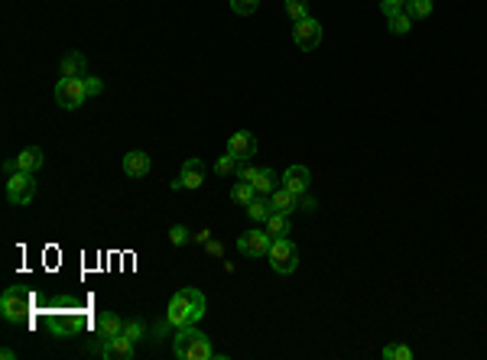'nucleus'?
<instances>
[{"mask_svg":"<svg viewBox=\"0 0 487 360\" xmlns=\"http://www.w3.org/2000/svg\"><path fill=\"white\" fill-rule=\"evenodd\" d=\"M124 334H127L134 344H140V341L147 338V325H143V321H127V325H124Z\"/></svg>","mask_w":487,"mask_h":360,"instance_id":"a878e982","label":"nucleus"},{"mask_svg":"<svg viewBox=\"0 0 487 360\" xmlns=\"http://www.w3.org/2000/svg\"><path fill=\"white\" fill-rule=\"evenodd\" d=\"M192 240H195V244H208V240H212V234H208V231H199V234H192Z\"/></svg>","mask_w":487,"mask_h":360,"instance_id":"2f4dec72","label":"nucleus"},{"mask_svg":"<svg viewBox=\"0 0 487 360\" xmlns=\"http://www.w3.org/2000/svg\"><path fill=\"white\" fill-rule=\"evenodd\" d=\"M137 354V344L127 338V334H117V338H107L104 348H101V357L104 360H130Z\"/></svg>","mask_w":487,"mask_h":360,"instance_id":"9d476101","label":"nucleus"},{"mask_svg":"<svg viewBox=\"0 0 487 360\" xmlns=\"http://www.w3.org/2000/svg\"><path fill=\"white\" fill-rule=\"evenodd\" d=\"M88 75V59L82 53H68L62 59V78H85Z\"/></svg>","mask_w":487,"mask_h":360,"instance_id":"f3484780","label":"nucleus"},{"mask_svg":"<svg viewBox=\"0 0 487 360\" xmlns=\"http://www.w3.org/2000/svg\"><path fill=\"white\" fill-rule=\"evenodd\" d=\"M231 3L234 13H241V17H247V13H254L257 7H260V0H228Z\"/></svg>","mask_w":487,"mask_h":360,"instance_id":"c85d7f7f","label":"nucleus"},{"mask_svg":"<svg viewBox=\"0 0 487 360\" xmlns=\"http://www.w3.org/2000/svg\"><path fill=\"white\" fill-rule=\"evenodd\" d=\"M270 205H273V211H279V214L302 211V195H293L286 185H279V189L270 195Z\"/></svg>","mask_w":487,"mask_h":360,"instance_id":"f8f14e48","label":"nucleus"},{"mask_svg":"<svg viewBox=\"0 0 487 360\" xmlns=\"http://www.w3.org/2000/svg\"><path fill=\"white\" fill-rule=\"evenodd\" d=\"M270 244H273V237L266 231H247L237 237V250H241L244 256H264L270 254Z\"/></svg>","mask_w":487,"mask_h":360,"instance_id":"1a4fd4ad","label":"nucleus"},{"mask_svg":"<svg viewBox=\"0 0 487 360\" xmlns=\"http://www.w3.org/2000/svg\"><path fill=\"white\" fill-rule=\"evenodd\" d=\"M309 182H312V176H309L306 166H289L286 176H283V185H286L293 195H306V191H309Z\"/></svg>","mask_w":487,"mask_h":360,"instance_id":"ddd939ff","label":"nucleus"},{"mask_svg":"<svg viewBox=\"0 0 487 360\" xmlns=\"http://www.w3.org/2000/svg\"><path fill=\"white\" fill-rule=\"evenodd\" d=\"M124 172H127L130 179H143V176H149V156L143 153V149L127 153V156H124Z\"/></svg>","mask_w":487,"mask_h":360,"instance_id":"4468645a","label":"nucleus"},{"mask_svg":"<svg viewBox=\"0 0 487 360\" xmlns=\"http://www.w3.org/2000/svg\"><path fill=\"white\" fill-rule=\"evenodd\" d=\"M387 20H390V32H396V36H403V32L413 30V17H410L406 10L393 13V17H387Z\"/></svg>","mask_w":487,"mask_h":360,"instance_id":"5701e85b","label":"nucleus"},{"mask_svg":"<svg viewBox=\"0 0 487 360\" xmlns=\"http://www.w3.org/2000/svg\"><path fill=\"white\" fill-rule=\"evenodd\" d=\"M380 10H383V17H393V13L406 10V0H380Z\"/></svg>","mask_w":487,"mask_h":360,"instance_id":"7c9ffc66","label":"nucleus"},{"mask_svg":"<svg viewBox=\"0 0 487 360\" xmlns=\"http://www.w3.org/2000/svg\"><path fill=\"white\" fill-rule=\"evenodd\" d=\"M82 85H85V95L88 97H98L101 91H104V82H101V78H95V75H85V78H82Z\"/></svg>","mask_w":487,"mask_h":360,"instance_id":"bb28decb","label":"nucleus"},{"mask_svg":"<svg viewBox=\"0 0 487 360\" xmlns=\"http://www.w3.org/2000/svg\"><path fill=\"white\" fill-rule=\"evenodd\" d=\"M172 354L182 360H212L214 350L208 344V338L201 334L195 325H182L176 328V341H172Z\"/></svg>","mask_w":487,"mask_h":360,"instance_id":"f03ea898","label":"nucleus"},{"mask_svg":"<svg viewBox=\"0 0 487 360\" xmlns=\"http://www.w3.org/2000/svg\"><path fill=\"white\" fill-rule=\"evenodd\" d=\"M266 256H270V266H273L279 276H289L299 266V250L289 237H276L273 244H270V254Z\"/></svg>","mask_w":487,"mask_h":360,"instance_id":"20e7f679","label":"nucleus"},{"mask_svg":"<svg viewBox=\"0 0 487 360\" xmlns=\"http://www.w3.org/2000/svg\"><path fill=\"white\" fill-rule=\"evenodd\" d=\"M205 308H208V302H205V296H201L199 289H179L176 296L169 299V308H166V321H169L172 328H182V325H195V321H201V315H205Z\"/></svg>","mask_w":487,"mask_h":360,"instance_id":"f257e3e1","label":"nucleus"},{"mask_svg":"<svg viewBox=\"0 0 487 360\" xmlns=\"http://www.w3.org/2000/svg\"><path fill=\"white\" fill-rule=\"evenodd\" d=\"M169 240H172V247H182V244H189L192 240V234L182 227V224H172L169 227Z\"/></svg>","mask_w":487,"mask_h":360,"instance_id":"cd10ccee","label":"nucleus"},{"mask_svg":"<svg viewBox=\"0 0 487 360\" xmlns=\"http://www.w3.org/2000/svg\"><path fill=\"white\" fill-rule=\"evenodd\" d=\"M432 7H435V0H406V13L413 20H425L432 13Z\"/></svg>","mask_w":487,"mask_h":360,"instance_id":"4be33fe9","label":"nucleus"},{"mask_svg":"<svg viewBox=\"0 0 487 360\" xmlns=\"http://www.w3.org/2000/svg\"><path fill=\"white\" fill-rule=\"evenodd\" d=\"M254 189H257V195H273V191L279 189V179H276V172H273V169H257Z\"/></svg>","mask_w":487,"mask_h":360,"instance_id":"a211bd4d","label":"nucleus"},{"mask_svg":"<svg viewBox=\"0 0 487 360\" xmlns=\"http://www.w3.org/2000/svg\"><path fill=\"white\" fill-rule=\"evenodd\" d=\"M302 211H315V198L312 195H302Z\"/></svg>","mask_w":487,"mask_h":360,"instance_id":"473e14b6","label":"nucleus"},{"mask_svg":"<svg viewBox=\"0 0 487 360\" xmlns=\"http://www.w3.org/2000/svg\"><path fill=\"white\" fill-rule=\"evenodd\" d=\"M0 312H3V321H7V325H23L26 315H30V296H26L20 286H10L0 296Z\"/></svg>","mask_w":487,"mask_h":360,"instance_id":"7ed1b4c3","label":"nucleus"},{"mask_svg":"<svg viewBox=\"0 0 487 360\" xmlns=\"http://www.w3.org/2000/svg\"><path fill=\"white\" fill-rule=\"evenodd\" d=\"M205 247H208V254L212 256H221V244H218V240H208Z\"/></svg>","mask_w":487,"mask_h":360,"instance_id":"f704fd0d","label":"nucleus"},{"mask_svg":"<svg viewBox=\"0 0 487 360\" xmlns=\"http://www.w3.org/2000/svg\"><path fill=\"white\" fill-rule=\"evenodd\" d=\"M286 13H289V20L293 23L306 20L309 17V0H286Z\"/></svg>","mask_w":487,"mask_h":360,"instance_id":"b1692460","label":"nucleus"},{"mask_svg":"<svg viewBox=\"0 0 487 360\" xmlns=\"http://www.w3.org/2000/svg\"><path fill=\"white\" fill-rule=\"evenodd\" d=\"M266 234H270V237H286L289 234V221H286V214H279V211H273L270 214V218H266Z\"/></svg>","mask_w":487,"mask_h":360,"instance_id":"412c9836","label":"nucleus"},{"mask_svg":"<svg viewBox=\"0 0 487 360\" xmlns=\"http://www.w3.org/2000/svg\"><path fill=\"white\" fill-rule=\"evenodd\" d=\"M201 182H205V162H201V159H185V162H182L179 179L172 182V191L201 189Z\"/></svg>","mask_w":487,"mask_h":360,"instance_id":"6e6552de","label":"nucleus"},{"mask_svg":"<svg viewBox=\"0 0 487 360\" xmlns=\"http://www.w3.org/2000/svg\"><path fill=\"white\" fill-rule=\"evenodd\" d=\"M3 172H7V176H13V172H20V166H17V159H7V162H3Z\"/></svg>","mask_w":487,"mask_h":360,"instance_id":"72a5a7b5","label":"nucleus"},{"mask_svg":"<svg viewBox=\"0 0 487 360\" xmlns=\"http://www.w3.org/2000/svg\"><path fill=\"white\" fill-rule=\"evenodd\" d=\"M85 85H82V78H59V85H55V104L65 107V111H75V107L85 104Z\"/></svg>","mask_w":487,"mask_h":360,"instance_id":"423d86ee","label":"nucleus"},{"mask_svg":"<svg viewBox=\"0 0 487 360\" xmlns=\"http://www.w3.org/2000/svg\"><path fill=\"white\" fill-rule=\"evenodd\" d=\"M17 166H20V172H36V169H43L46 166V153L39 146H26L17 156Z\"/></svg>","mask_w":487,"mask_h":360,"instance_id":"2eb2a0df","label":"nucleus"},{"mask_svg":"<svg viewBox=\"0 0 487 360\" xmlns=\"http://www.w3.org/2000/svg\"><path fill=\"white\" fill-rule=\"evenodd\" d=\"M270 214H273V205L264 202V198H254V202L247 205V218H250L254 224H266Z\"/></svg>","mask_w":487,"mask_h":360,"instance_id":"6ab92c4d","label":"nucleus"},{"mask_svg":"<svg viewBox=\"0 0 487 360\" xmlns=\"http://www.w3.org/2000/svg\"><path fill=\"white\" fill-rule=\"evenodd\" d=\"M214 172H218V176H231V172H237V159H234L231 153L221 156L218 159V166H214Z\"/></svg>","mask_w":487,"mask_h":360,"instance_id":"c756f323","label":"nucleus"},{"mask_svg":"<svg viewBox=\"0 0 487 360\" xmlns=\"http://www.w3.org/2000/svg\"><path fill=\"white\" fill-rule=\"evenodd\" d=\"M383 357L387 360H413V350L406 348V344H390V348H383Z\"/></svg>","mask_w":487,"mask_h":360,"instance_id":"393cba45","label":"nucleus"},{"mask_svg":"<svg viewBox=\"0 0 487 360\" xmlns=\"http://www.w3.org/2000/svg\"><path fill=\"white\" fill-rule=\"evenodd\" d=\"M231 198H234V205H244V208H247V205L257 198L254 182H244V179H241V182H237V185L231 189Z\"/></svg>","mask_w":487,"mask_h":360,"instance_id":"aec40b11","label":"nucleus"},{"mask_svg":"<svg viewBox=\"0 0 487 360\" xmlns=\"http://www.w3.org/2000/svg\"><path fill=\"white\" fill-rule=\"evenodd\" d=\"M36 198V182H33V172H13L7 179V202L10 205H30Z\"/></svg>","mask_w":487,"mask_h":360,"instance_id":"39448f33","label":"nucleus"},{"mask_svg":"<svg viewBox=\"0 0 487 360\" xmlns=\"http://www.w3.org/2000/svg\"><path fill=\"white\" fill-rule=\"evenodd\" d=\"M228 153H231L237 162H244V159H254L257 156V140L250 137V133L237 130V133H231V140H228Z\"/></svg>","mask_w":487,"mask_h":360,"instance_id":"9b49d317","label":"nucleus"},{"mask_svg":"<svg viewBox=\"0 0 487 360\" xmlns=\"http://www.w3.org/2000/svg\"><path fill=\"white\" fill-rule=\"evenodd\" d=\"M117 334H124V321L114 312H101V318H98V338L107 341V338H117Z\"/></svg>","mask_w":487,"mask_h":360,"instance_id":"dca6fc26","label":"nucleus"},{"mask_svg":"<svg viewBox=\"0 0 487 360\" xmlns=\"http://www.w3.org/2000/svg\"><path fill=\"white\" fill-rule=\"evenodd\" d=\"M293 43H296L302 53L318 49V43H322V26H318V20H312V17L296 20V26H293Z\"/></svg>","mask_w":487,"mask_h":360,"instance_id":"0eeeda50","label":"nucleus"}]
</instances>
